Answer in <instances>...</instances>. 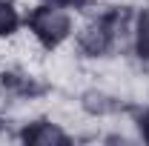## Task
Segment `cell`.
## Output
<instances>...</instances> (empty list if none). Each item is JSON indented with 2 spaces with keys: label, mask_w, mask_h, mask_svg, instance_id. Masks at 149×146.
Listing matches in <instances>:
<instances>
[{
  "label": "cell",
  "mask_w": 149,
  "mask_h": 146,
  "mask_svg": "<svg viewBox=\"0 0 149 146\" xmlns=\"http://www.w3.org/2000/svg\"><path fill=\"white\" fill-rule=\"evenodd\" d=\"M132 20L135 6L129 3H112V6H95L92 12L80 15L74 29L72 46L80 60H112L120 52H129Z\"/></svg>",
  "instance_id": "cell-1"
},
{
  "label": "cell",
  "mask_w": 149,
  "mask_h": 146,
  "mask_svg": "<svg viewBox=\"0 0 149 146\" xmlns=\"http://www.w3.org/2000/svg\"><path fill=\"white\" fill-rule=\"evenodd\" d=\"M77 29V15L69 9H60L55 3L35 0L23 9V32L35 40L40 52H60L66 43H72Z\"/></svg>",
  "instance_id": "cell-2"
},
{
  "label": "cell",
  "mask_w": 149,
  "mask_h": 146,
  "mask_svg": "<svg viewBox=\"0 0 149 146\" xmlns=\"http://www.w3.org/2000/svg\"><path fill=\"white\" fill-rule=\"evenodd\" d=\"M15 138L26 146H72L74 143V132H69L63 123H57L49 115H37V117L17 123Z\"/></svg>",
  "instance_id": "cell-3"
},
{
  "label": "cell",
  "mask_w": 149,
  "mask_h": 146,
  "mask_svg": "<svg viewBox=\"0 0 149 146\" xmlns=\"http://www.w3.org/2000/svg\"><path fill=\"white\" fill-rule=\"evenodd\" d=\"M0 92L12 103H35L52 92V83H46L43 77L26 72V69H3L0 72Z\"/></svg>",
  "instance_id": "cell-4"
},
{
  "label": "cell",
  "mask_w": 149,
  "mask_h": 146,
  "mask_svg": "<svg viewBox=\"0 0 149 146\" xmlns=\"http://www.w3.org/2000/svg\"><path fill=\"white\" fill-rule=\"evenodd\" d=\"M77 106H80V112H83L86 117H95V120H106V117H118V115H123V112H132L129 106L123 103V97L100 89V86L83 89L77 95Z\"/></svg>",
  "instance_id": "cell-5"
},
{
  "label": "cell",
  "mask_w": 149,
  "mask_h": 146,
  "mask_svg": "<svg viewBox=\"0 0 149 146\" xmlns=\"http://www.w3.org/2000/svg\"><path fill=\"white\" fill-rule=\"evenodd\" d=\"M129 55L149 69V3L135 9L132 20V37H129Z\"/></svg>",
  "instance_id": "cell-6"
},
{
  "label": "cell",
  "mask_w": 149,
  "mask_h": 146,
  "mask_svg": "<svg viewBox=\"0 0 149 146\" xmlns=\"http://www.w3.org/2000/svg\"><path fill=\"white\" fill-rule=\"evenodd\" d=\"M23 35V6L17 0H0V43Z\"/></svg>",
  "instance_id": "cell-7"
},
{
  "label": "cell",
  "mask_w": 149,
  "mask_h": 146,
  "mask_svg": "<svg viewBox=\"0 0 149 146\" xmlns=\"http://www.w3.org/2000/svg\"><path fill=\"white\" fill-rule=\"evenodd\" d=\"M132 126H135V138L149 143V103L132 106Z\"/></svg>",
  "instance_id": "cell-8"
},
{
  "label": "cell",
  "mask_w": 149,
  "mask_h": 146,
  "mask_svg": "<svg viewBox=\"0 0 149 146\" xmlns=\"http://www.w3.org/2000/svg\"><path fill=\"white\" fill-rule=\"evenodd\" d=\"M43 3H55V6H60V9H69V12H74V15L80 17V15L92 12L100 0H43Z\"/></svg>",
  "instance_id": "cell-9"
},
{
  "label": "cell",
  "mask_w": 149,
  "mask_h": 146,
  "mask_svg": "<svg viewBox=\"0 0 149 146\" xmlns=\"http://www.w3.org/2000/svg\"><path fill=\"white\" fill-rule=\"evenodd\" d=\"M3 135H9V117L6 115H0V138Z\"/></svg>",
  "instance_id": "cell-10"
}]
</instances>
